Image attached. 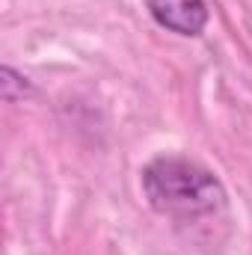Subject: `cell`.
Returning a JSON list of instances; mask_svg holds the SVG:
<instances>
[{
    "label": "cell",
    "instance_id": "obj_1",
    "mask_svg": "<svg viewBox=\"0 0 252 255\" xmlns=\"http://www.w3.org/2000/svg\"><path fill=\"white\" fill-rule=\"evenodd\" d=\"M142 193L148 205L175 220H196L226 208L223 181L202 163L181 154H160L142 166Z\"/></svg>",
    "mask_w": 252,
    "mask_h": 255
},
{
    "label": "cell",
    "instance_id": "obj_2",
    "mask_svg": "<svg viewBox=\"0 0 252 255\" xmlns=\"http://www.w3.org/2000/svg\"><path fill=\"white\" fill-rule=\"evenodd\" d=\"M148 15L169 33L196 39L205 33L211 9L205 0H145Z\"/></svg>",
    "mask_w": 252,
    "mask_h": 255
},
{
    "label": "cell",
    "instance_id": "obj_3",
    "mask_svg": "<svg viewBox=\"0 0 252 255\" xmlns=\"http://www.w3.org/2000/svg\"><path fill=\"white\" fill-rule=\"evenodd\" d=\"M0 95H3V101H21V98H30L33 95V86H30V80L24 77V74H18L12 65H3L0 68Z\"/></svg>",
    "mask_w": 252,
    "mask_h": 255
}]
</instances>
